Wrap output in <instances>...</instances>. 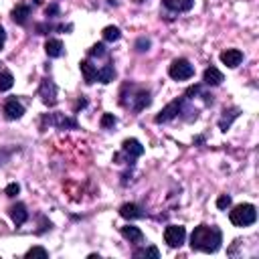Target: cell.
I'll use <instances>...</instances> for the list:
<instances>
[{
  "mask_svg": "<svg viewBox=\"0 0 259 259\" xmlns=\"http://www.w3.org/2000/svg\"><path fill=\"white\" fill-rule=\"evenodd\" d=\"M221 243H223V233L214 225H198V227H194V231L190 235L192 251L214 253V251H219Z\"/></svg>",
  "mask_w": 259,
  "mask_h": 259,
  "instance_id": "obj_1",
  "label": "cell"
},
{
  "mask_svg": "<svg viewBox=\"0 0 259 259\" xmlns=\"http://www.w3.org/2000/svg\"><path fill=\"white\" fill-rule=\"evenodd\" d=\"M123 89L130 91V95L121 93V105L123 107H127V109H132V111L138 113V111L146 109L152 103V95H150L148 89L138 87V85H123Z\"/></svg>",
  "mask_w": 259,
  "mask_h": 259,
  "instance_id": "obj_2",
  "label": "cell"
},
{
  "mask_svg": "<svg viewBox=\"0 0 259 259\" xmlns=\"http://www.w3.org/2000/svg\"><path fill=\"white\" fill-rule=\"evenodd\" d=\"M229 219L235 227H249L257 221V208L249 202H243V204H237L233 206V210L229 212Z\"/></svg>",
  "mask_w": 259,
  "mask_h": 259,
  "instance_id": "obj_3",
  "label": "cell"
},
{
  "mask_svg": "<svg viewBox=\"0 0 259 259\" xmlns=\"http://www.w3.org/2000/svg\"><path fill=\"white\" fill-rule=\"evenodd\" d=\"M168 75L174 81H186V79H190L194 75V67L186 59H174L172 65L168 67Z\"/></svg>",
  "mask_w": 259,
  "mask_h": 259,
  "instance_id": "obj_4",
  "label": "cell"
},
{
  "mask_svg": "<svg viewBox=\"0 0 259 259\" xmlns=\"http://www.w3.org/2000/svg\"><path fill=\"white\" fill-rule=\"evenodd\" d=\"M184 101H186V97H178V99L170 101V103L156 115V123H166V121L178 117V115L184 111Z\"/></svg>",
  "mask_w": 259,
  "mask_h": 259,
  "instance_id": "obj_5",
  "label": "cell"
},
{
  "mask_svg": "<svg viewBox=\"0 0 259 259\" xmlns=\"http://www.w3.org/2000/svg\"><path fill=\"white\" fill-rule=\"evenodd\" d=\"M186 239V229L180 227V225H170L166 227L164 231V241L170 245V247H180Z\"/></svg>",
  "mask_w": 259,
  "mask_h": 259,
  "instance_id": "obj_6",
  "label": "cell"
},
{
  "mask_svg": "<svg viewBox=\"0 0 259 259\" xmlns=\"http://www.w3.org/2000/svg\"><path fill=\"white\" fill-rule=\"evenodd\" d=\"M121 152L127 156V162L132 164L136 158H140V156L144 154V146H142L136 138H127V140H123V144H121Z\"/></svg>",
  "mask_w": 259,
  "mask_h": 259,
  "instance_id": "obj_7",
  "label": "cell"
},
{
  "mask_svg": "<svg viewBox=\"0 0 259 259\" xmlns=\"http://www.w3.org/2000/svg\"><path fill=\"white\" fill-rule=\"evenodd\" d=\"M2 111H4V117L6 119H20L22 113H24V107H22V103L16 97H10V99L4 101Z\"/></svg>",
  "mask_w": 259,
  "mask_h": 259,
  "instance_id": "obj_8",
  "label": "cell"
},
{
  "mask_svg": "<svg viewBox=\"0 0 259 259\" xmlns=\"http://www.w3.org/2000/svg\"><path fill=\"white\" fill-rule=\"evenodd\" d=\"M38 95L42 97V101L47 105H55L57 103V85L51 79H42L40 89H38Z\"/></svg>",
  "mask_w": 259,
  "mask_h": 259,
  "instance_id": "obj_9",
  "label": "cell"
},
{
  "mask_svg": "<svg viewBox=\"0 0 259 259\" xmlns=\"http://www.w3.org/2000/svg\"><path fill=\"white\" fill-rule=\"evenodd\" d=\"M241 61H243V53L239 49H227V51L221 53V63L227 65V67H231V69L239 67Z\"/></svg>",
  "mask_w": 259,
  "mask_h": 259,
  "instance_id": "obj_10",
  "label": "cell"
},
{
  "mask_svg": "<svg viewBox=\"0 0 259 259\" xmlns=\"http://www.w3.org/2000/svg\"><path fill=\"white\" fill-rule=\"evenodd\" d=\"M45 121H47L49 125H57V127H61V130H65V127H77V121L65 117L63 113H51V115H45Z\"/></svg>",
  "mask_w": 259,
  "mask_h": 259,
  "instance_id": "obj_11",
  "label": "cell"
},
{
  "mask_svg": "<svg viewBox=\"0 0 259 259\" xmlns=\"http://www.w3.org/2000/svg\"><path fill=\"white\" fill-rule=\"evenodd\" d=\"M8 212H10V219H12V223H14L16 227L24 225V223H26V219H28V210H26V206H24L22 202H16V204H12Z\"/></svg>",
  "mask_w": 259,
  "mask_h": 259,
  "instance_id": "obj_12",
  "label": "cell"
},
{
  "mask_svg": "<svg viewBox=\"0 0 259 259\" xmlns=\"http://www.w3.org/2000/svg\"><path fill=\"white\" fill-rule=\"evenodd\" d=\"M119 214H121L123 219L132 221V219H142V217H144V210H142V206H138L136 202H125V204L119 206Z\"/></svg>",
  "mask_w": 259,
  "mask_h": 259,
  "instance_id": "obj_13",
  "label": "cell"
},
{
  "mask_svg": "<svg viewBox=\"0 0 259 259\" xmlns=\"http://www.w3.org/2000/svg\"><path fill=\"white\" fill-rule=\"evenodd\" d=\"M202 81H204V85H212L214 87V85H221L225 81V77L217 67H208L204 71V75H202Z\"/></svg>",
  "mask_w": 259,
  "mask_h": 259,
  "instance_id": "obj_14",
  "label": "cell"
},
{
  "mask_svg": "<svg viewBox=\"0 0 259 259\" xmlns=\"http://www.w3.org/2000/svg\"><path fill=\"white\" fill-rule=\"evenodd\" d=\"M162 2H164V6H166L168 10H172V12H186V10H190L192 4H194V0H162Z\"/></svg>",
  "mask_w": 259,
  "mask_h": 259,
  "instance_id": "obj_15",
  "label": "cell"
},
{
  "mask_svg": "<svg viewBox=\"0 0 259 259\" xmlns=\"http://www.w3.org/2000/svg\"><path fill=\"white\" fill-rule=\"evenodd\" d=\"M121 235H123L130 243H142V241H144V233H142L138 227H134V225L121 227Z\"/></svg>",
  "mask_w": 259,
  "mask_h": 259,
  "instance_id": "obj_16",
  "label": "cell"
},
{
  "mask_svg": "<svg viewBox=\"0 0 259 259\" xmlns=\"http://www.w3.org/2000/svg\"><path fill=\"white\" fill-rule=\"evenodd\" d=\"M79 67H81V73H83V79L87 81V83H93V81H97V67L95 65H91V61H81L79 63Z\"/></svg>",
  "mask_w": 259,
  "mask_h": 259,
  "instance_id": "obj_17",
  "label": "cell"
},
{
  "mask_svg": "<svg viewBox=\"0 0 259 259\" xmlns=\"http://www.w3.org/2000/svg\"><path fill=\"white\" fill-rule=\"evenodd\" d=\"M45 51H47V55H49L51 59H57V57L63 55V42H61L59 38H49V40L45 42Z\"/></svg>",
  "mask_w": 259,
  "mask_h": 259,
  "instance_id": "obj_18",
  "label": "cell"
},
{
  "mask_svg": "<svg viewBox=\"0 0 259 259\" xmlns=\"http://www.w3.org/2000/svg\"><path fill=\"white\" fill-rule=\"evenodd\" d=\"M28 16H30V6H26V4H18V6L12 10V20H14L16 24H24V22L28 20Z\"/></svg>",
  "mask_w": 259,
  "mask_h": 259,
  "instance_id": "obj_19",
  "label": "cell"
},
{
  "mask_svg": "<svg viewBox=\"0 0 259 259\" xmlns=\"http://www.w3.org/2000/svg\"><path fill=\"white\" fill-rule=\"evenodd\" d=\"M113 77H115L113 63H107V65H103L101 69H97V81H101V83H111Z\"/></svg>",
  "mask_w": 259,
  "mask_h": 259,
  "instance_id": "obj_20",
  "label": "cell"
},
{
  "mask_svg": "<svg viewBox=\"0 0 259 259\" xmlns=\"http://www.w3.org/2000/svg\"><path fill=\"white\" fill-rule=\"evenodd\" d=\"M12 83H14L12 73L6 69H0V91H8L12 87Z\"/></svg>",
  "mask_w": 259,
  "mask_h": 259,
  "instance_id": "obj_21",
  "label": "cell"
},
{
  "mask_svg": "<svg viewBox=\"0 0 259 259\" xmlns=\"http://www.w3.org/2000/svg\"><path fill=\"white\" fill-rule=\"evenodd\" d=\"M134 257H154V259H158L160 257V251L156 247H144V249H136L134 251Z\"/></svg>",
  "mask_w": 259,
  "mask_h": 259,
  "instance_id": "obj_22",
  "label": "cell"
},
{
  "mask_svg": "<svg viewBox=\"0 0 259 259\" xmlns=\"http://www.w3.org/2000/svg\"><path fill=\"white\" fill-rule=\"evenodd\" d=\"M223 113H225V111H223ZM229 113H231L229 117H227V113H225V115L221 117V121H219V125H221V130H223V132H225V130H227V127L231 125V121H233V119H235V117L239 115V109H237V107H233V109H231Z\"/></svg>",
  "mask_w": 259,
  "mask_h": 259,
  "instance_id": "obj_23",
  "label": "cell"
},
{
  "mask_svg": "<svg viewBox=\"0 0 259 259\" xmlns=\"http://www.w3.org/2000/svg\"><path fill=\"white\" fill-rule=\"evenodd\" d=\"M119 36H121V32H119L117 26H105L103 28V38L105 40H117Z\"/></svg>",
  "mask_w": 259,
  "mask_h": 259,
  "instance_id": "obj_24",
  "label": "cell"
},
{
  "mask_svg": "<svg viewBox=\"0 0 259 259\" xmlns=\"http://www.w3.org/2000/svg\"><path fill=\"white\" fill-rule=\"evenodd\" d=\"M89 55H91V57H103V55H107V49H105L103 42H97V45H93V47L89 49Z\"/></svg>",
  "mask_w": 259,
  "mask_h": 259,
  "instance_id": "obj_25",
  "label": "cell"
},
{
  "mask_svg": "<svg viewBox=\"0 0 259 259\" xmlns=\"http://www.w3.org/2000/svg\"><path fill=\"white\" fill-rule=\"evenodd\" d=\"M113 125H115V115H113V113H103V117H101V127L107 130V127H113Z\"/></svg>",
  "mask_w": 259,
  "mask_h": 259,
  "instance_id": "obj_26",
  "label": "cell"
},
{
  "mask_svg": "<svg viewBox=\"0 0 259 259\" xmlns=\"http://www.w3.org/2000/svg\"><path fill=\"white\" fill-rule=\"evenodd\" d=\"M26 257H49V251L42 247H32L26 251Z\"/></svg>",
  "mask_w": 259,
  "mask_h": 259,
  "instance_id": "obj_27",
  "label": "cell"
},
{
  "mask_svg": "<svg viewBox=\"0 0 259 259\" xmlns=\"http://www.w3.org/2000/svg\"><path fill=\"white\" fill-rule=\"evenodd\" d=\"M217 206H219L221 210H225L227 206H231V196H229V194H221V196L217 198Z\"/></svg>",
  "mask_w": 259,
  "mask_h": 259,
  "instance_id": "obj_28",
  "label": "cell"
},
{
  "mask_svg": "<svg viewBox=\"0 0 259 259\" xmlns=\"http://www.w3.org/2000/svg\"><path fill=\"white\" fill-rule=\"evenodd\" d=\"M18 190H20V186H18L16 182H10V184L6 186V194H8V196H16Z\"/></svg>",
  "mask_w": 259,
  "mask_h": 259,
  "instance_id": "obj_29",
  "label": "cell"
},
{
  "mask_svg": "<svg viewBox=\"0 0 259 259\" xmlns=\"http://www.w3.org/2000/svg\"><path fill=\"white\" fill-rule=\"evenodd\" d=\"M136 47H138V51H140V53H144V51H148V47H150V40H148V38H140Z\"/></svg>",
  "mask_w": 259,
  "mask_h": 259,
  "instance_id": "obj_30",
  "label": "cell"
},
{
  "mask_svg": "<svg viewBox=\"0 0 259 259\" xmlns=\"http://www.w3.org/2000/svg\"><path fill=\"white\" fill-rule=\"evenodd\" d=\"M51 14H59V6H57V4H51V6L47 8V16H51Z\"/></svg>",
  "mask_w": 259,
  "mask_h": 259,
  "instance_id": "obj_31",
  "label": "cell"
},
{
  "mask_svg": "<svg viewBox=\"0 0 259 259\" xmlns=\"http://www.w3.org/2000/svg\"><path fill=\"white\" fill-rule=\"evenodd\" d=\"M4 40H6V32H4V28L0 26V51H2V47H4Z\"/></svg>",
  "mask_w": 259,
  "mask_h": 259,
  "instance_id": "obj_32",
  "label": "cell"
},
{
  "mask_svg": "<svg viewBox=\"0 0 259 259\" xmlns=\"http://www.w3.org/2000/svg\"><path fill=\"white\" fill-rule=\"evenodd\" d=\"M0 160H2V156H0ZM0 164H2V162H0Z\"/></svg>",
  "mask_w": 259,
  "mask_h": 259,
  "instance_id": "obj_33",
  "label": "cell"
}]
</instances>
